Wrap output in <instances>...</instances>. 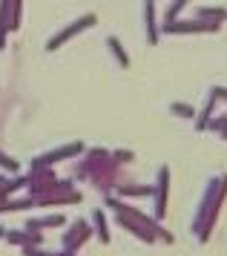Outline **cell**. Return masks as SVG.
<instances>
[{
  "instance_id": "6da1fadb",
  "label": "cell",
  "mask_w": 227,
  "mask_h": 256,
  "mask_svg": "<svg viewBox=\"0 0 227 256\" xmlns=\"http://www.w3.org/2000/svg\"><path fill=\"white\" fill-rule=\"evenodd\" d=\"M90 24H95V18H92V14H86V18H84V20H80V24H75V26H72V29H66V32H60V35H58L55 40H52V44H49V49L60 46V44H64V40H66L69 35H75V32H78V29H84V26H90Z\"/></svg>"
},
{
  "instance_id": "7a4b0ae2",
  "label": "cell",
  "mask_w": 227,
  "mask_h": 256,
  "mask_svg": "<svg viewBox=\"0 0 227 256\" xmlns=\"http://www.w3.org/2000/svg\"><path fill=\"white\" fill-rule=\"evenodd\" d=\"M222 136H224V138H227V132H222Z\"/></svg>"
}]
</instances>
